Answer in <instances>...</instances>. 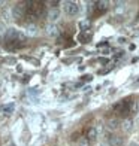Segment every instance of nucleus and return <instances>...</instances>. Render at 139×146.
<instances>
[{
	"label": "nucleus",
	"mask_w": 139,
	"mask_h": 146,
	"mask_svg": "<svg viewBox=\"0 0 139 146\" xmlns=\"http://www.w3.org/2000/svg\"><path fill=\"white\" fill-rule=\"evenodd\" d=\"M46 18H48V21L51 24H54L58 18H60V11H58L57 8H51L48 11V15H46Z\"/></svg>",
	"instance_id": "nucleus-4"
},
{
	"label": "nucleus",
	"mask_w": 139,
	"mask_h": 146,
	"mask_svg": "<svg viewBox=\"0 0 139 146\" xmlns=\"http://www.w3.org/2000/svg\"><path fill=\"white\" fill-rule=\"evenodd\" d=\"M78 27H79V30H88L90 27H91V21L90 19H81V21L78 23Z\"/></svg>",
	"instance_id": "nucleus-9"
},
{
	"label": "nucleus",
	"mask_w": 139,
	"mask_h": 146,
	"mask_svg": "<svg viewBox=\"0 0 139 146\" xmlns=\"http://www.w3.org/2000/svg\"><path fill=\"white\" fill-rule=\"evenodd\" d=\"M129 146H139V145H138V143H135V142H132V143H130Z\"/></svg>",
	"instance_id": "nucleus-16"
},
{
	"label": "nucleus",
	"mask_w": 139,
	"mask_h": 146,
	"mask_svg": "<svg viewBox=\"0 0 139 146\" xmlns=\"http://www.w3.org/2000/svg\"><path fill=\"white\" fill-rule=\"evenodd\" d=\"M132 128H133V121H132V118H127L123 121V130L124 131H130Z\"/></svg>",
	"instance_id": "nucleus-12"
},
{
	"label": "nucleus",
	"mask_w": 139,
	"mask_h": 146,
	"mask_svg": "<svg viewBox=\"0 0 139 146\" xmlns=\"http://www.w3.org/2000/svg\"><path fill=\"white\" fill-rule=\"evenodd\" d=\"M27 3H17L14 8H12V18L15 19H21L25 17V14H27V6H25Z\"/></svg>",
	"instance_id": "nucleus-2"
},
{
	"label": "nucleus",
	"mask_w": 139,
	"mask_h": 146,
	"mask_svg": "<svg viewBox=\"0 0 139 146\" xmlns=\"http://www.w3.org/2000/svg\"><path fill=\"white\" fill-rule=\"evenodd\" d=\"M63 11L67 17H75L79 12V6L76 2H64L63 3Z\"/></svg>",
	"instance_id": "nucleus-3"
},
{
	"label": "nucleus",
	"mask_w": 139,
	"mask_h": 146,
	"mask_svg": "<svg viewBox=\"0 0 139 146\" xmlns=\"http://www.w3.org/2000/svg\"><path fill=\"white\" fill-rule=\"evenodd\" d=\"M108 143H109V146H124L123 137L121 136H115V134L108 139Z\"/></svg>",
	"instance_id": "nucleus-5"
},
{
	"label": "nucleus",
	"mask_w": 139,
	"mask_h": 146,
	"mask_svg": "<svg viewBox=\"0 0 139 146\" xmlns=\"http://www.w3.org/2000/svg\"><path fill=\"white\" fill-rule=\"evenodd\" d=\"M85 137H87L88 140H96V139H97V128L96 127H90Z\"/></svg>",
	"instance_id": "nucleus-8"
},
{
	"label": "nucleus",
	"mask_w": 139,
	"mask_h": 146,
	"mask_svg": "<svg viewBox=\"0 0 139 146\" xmlns=\"http://www.w3.org/2000/svg\"><path fill=\"white\" fill-rule=\"evenodd\" d=\"M129 112H130V113L132 115H136L138 113V112H139V102H132L130 104H129Z\"/></svg>",
	"instance_id": "nucleus-11"
},
{
	"label": "nucleus",
	"mask_w": 139,
	"mask_h": 146,
	"mask_svg": "<svg viewBox=\"0 0 139 146\" xmlns=\"http://www.w3.org/2000/svg\"><path fill=\"white\" fill-rule=\"evenodd\" d=\"M2 110H3V113H6V115H11L12 113V112H14L15 110V104L14 103H6L5 106H3V108H2Z\"/></svg>",
	"instance_id": "nucleus-10"
},
{
	"label": "nucleus",
	"mask_w": 139,
	"mask_h": 146,
	"mask_svg": "<svg viewBox=\"0 0 139 146\" xmlns=\"http://www.w3.org/2000/svg\"><path fill=\"white\" fill-rule=\"evenodd\" d=\"M78 146H90V140H88L87 137H79Z\"/></svg>",
	"instance_id": "nucleus-15"
},
{
	"label": "nucleus",
	"mask_w": 139,
	"mask_h": 146,
	"mask_svg": "<svg viewBox=\"0 0 139 146\" xmlns=\"http://www.w3.org/2000/svg\"><path fill=\"white\" fill-rule=\"evenodd\" d=\"M27 33L29 35H31V36H35L36 33H37V27L35 24H27Z\"/></svg>",
	"instance_id": "nucleus-13"
},
{
	"label": "nucleus",
	"mask_w": 139,
	"mask_h": 146,
	"mask_svg": "<svg viewBox=\"0 0 139 146\" xmlns=\"http://www.w3.org/2000/svg\"><path fill=\"white\" fill-rule=\"evenodd\" d=\"M106 127H108L109 131H115L118 127H120V121H118L117 118H111L109 121L106 122Z\"/></svg>",
	"instance_id": "nucleus-7"
},
{
	"label": "nucleus",
	"mask_w": 139,
	"mask_h": 146,
	"mask_svg": "<svg viewBox=\"0 0 139 146\" xmlns=\"http://www.w3.org/2000/svg\"><path fill=\"white\" fill-rule=\"evenodd\" d=\"M5 37H6V40H8L9 43L11 42H15V43L17 42H24V39H25V36L17 29H8L6 30Z\"/></svg>",
	"instance_id": "nucleus-1"
},
{
	"label": "nucleus",
	"mask_w": 139,
	"mask_h": 146,
	"mask_svg": "<svg viewBox=\"0 0 139 146\" xmlns=\"http://www.w3.org/2000/svg\"><path fill=\"white\" fill-rule=\"evenodd\" d=\"M46 35H49V36H52V37H55V36H58L60 35V29L57 27L55 24H48L46 25Z\"/></svg>",
	"instance_id": "nucleus-6"
},
{
	"label": "nucleus",
	"mask_w": 139,
	"mask_h": 146,
	"mask_svg": "<svg viewBox=\"0 0 139 146\" xmlns=\"http://www.w3.org/2000/svg\"><path fill=\"white\" fill-rule=\"evenodd\" d=\"M97 11L99 12H103V11H106L108 9V2H97Z\"/></svg>",
	"instance_id": "nucleus-14"
}]
</instances>
